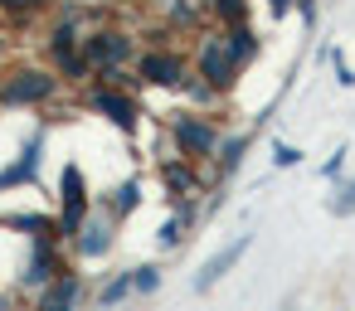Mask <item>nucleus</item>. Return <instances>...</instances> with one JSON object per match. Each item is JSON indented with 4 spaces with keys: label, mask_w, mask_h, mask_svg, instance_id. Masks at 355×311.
Segmentation results:
<instances>
[{
    "label": "nucleus",
    "mask_w": 355,
    "mask_h": 311,
    "mask_svg": "<svg viewBox=\"0 0 355 311\" xmlns=\"http://www.w3.org/2000/svg\"><path fill=\"white\" fill-rule=\"evenodd\" d=\"M6 229H30V238H54L59 233V224L40 219V214H6Z\"/></svg>",
    "instance_id": "dca6fc26"
},
{
    "label": "nucleus",
    "mask_w": 355,
    "mask_h": 311,
    "mask_svg": "<svg viewBox=\"0 0 355 311\" xmlns=\"http://www.w3.org/2000/svg\"><path fill=\"white\" fill-rule=\"evenodd\" d=\"M340 166H345V146H340V151H336V156H331V161H326V166H321V175H326V180H331V175H340Z\"/></svg>",
    "instance_id": "a878e982"
},
{
    "label": "nucleus",
    "mask_w": 355,
    "mask_h": 311,
    "mask_svg": "<svg viewBox=\"0 0 355 311\" xmlns=\"http://www.w3.org/2000/svg\"><path fill=\"white\" fill-rule=\"evenodd\" d=\"M59 272V253H54V238H35V263L25 272V287H49Z\"/></svg>",
    "instance_id": "f8f14e48"
},
{
    "label": "nucleus",
    "mask_w": 355,
    "mask_h": 311,
    "mask_svg": "<svg viewBox=\"0 0 355 311\" xmlns=\"http://www.w3.org/2000/svg\"><path fill=\"white\" fill-rule=\"evenodd\" d=\"M127 292H137V287H132V272H122V277H112V282H107V287L98 292V301H103V306H112V301H122Z\"/></svg>",
    "instance_id": "6ab92c4d"
},
{
    "label": "nucleus",
    "mask_w": 355,
    "mask_h": 311,
    "mask_svg": "<svg viewBox=\"0 0 355 311\" xmlns=\"http://www.w3.org/2000/svg\"><path fill=\"white\" fill-rule=\"evenodd\" d=\"M137 204H141V180H122V185H117V204H112V214L122 219V214H132Z\"/></svg>",
    "instance_id": "f3484780"
},
{
    "label": "nucleus",
    "mask_w": 355,
    "mask_h": 311,
    "mask_svg": "<svg viewBox=\"0 0 355 311\" xmlns=\"http://www.w3.org/2000/svg\"><path fill=\"white\" fill-rule=\"evenodd\" d=\"M40 151H44V141L35 136V141H30L6 170H0V195H6V190H20V185H30V180L40 175Z\"/></svg>",
    "instance_id": "9d476101"
},
{
    "label": "nucleus",
    "mask_w": 355,
    "mask_h": 311,
    "mask_svg": "<svg viewBox=\"0 0 355 311\" xmlns=\"http://www.w3.org/2000/svg\"><path fill=\"white\" fill-rule=\"evenodd\" d=\"M54 93H59V78L49 69H15L0 83V107H35V103H49Z\"/></svg>",
    "instance_id": "f257e3e1"
},
{
    "label": "nucleus",
    "mask_w": 355,
    "mask_h": 311,
    "mask_svg": "<svg viewBox=\"0 0 355 311\" xmlns=\"http://www.w3.org/2000/svg\"><path fill=\"white\" fill-rule=\"evenodd\" d=\"M83 219H88V180H83V170L69 161L64 166V175H59V233H78L83 229Z\"/></svg>",
    "instance_id": "f03ea898"
},
{
    "label": "nucleus",
    "mask_w": 355,
    "mask_h": 311,
    "mask_svg": "<svg viewBox=\"0 0 355 311\" xmlns=\"http://www.w3.org/2000/svg\"><path fill=\"white\" fill-rule=\"evenodd\" d=\"M195 214L185 209V214H175V219H166V229H161V248H175L180 238H185V224H190Z\"/></svg>",
    "instance_id": "a211bd4d"
},
{
    "label": "nucleus",
    "mask_w": 355,
    "mask_h": 311,
    "mask_svg": "<svg viewBox=\"0 0 355 311\" xmlns=\"http://www.w3.org/2000/svg\"><path fill=\"white\" fill-rule=\"evenodd\" d=\"M336 83H340V88H355V69H350L345 59H336Z\"/></svg>",
    "instance_id": "393cba45"
},
{
    "label": "nucleus",
    "mask_w": 355,
    "mask_h": 311,
    "mask_svg": "<svg viewBox=\"0 0 355 311\" xmlns=\"http://www.w3.org/2000/svg\"><path fill=\"white\" fill-rule=\"evenodd\" d=\"M297 161H302V151H297V146H277V151H272V166H277V170H292Z\"/></svg>",
    "instance_id": "5701e85b"
},
{
    "label": "nucleus",
    "mask_w": 355,
    "mask_h": 311,
    "mask_svg": "<svg viewBox=\"0 0 355 311\" xmlns=\"http://www.w3.org/2000/svg\"><path fill=\"white\" fill-rule=\"evenodd\" d=\"M248 132H239V136H229L224 146H219V175L229 180V175H239V166H243V151H248Z\"/></svg>",
    "instance_id": "ddd939ff"
},
{
    "label": "nucleus",
    "mask_w": 355,
    "mask_h": 311,
    "mask_svg": "<svg viewBox=\"0 0 355 311\" xmlns=\"http://www.w3.org/2000/svg\"><path fill=\"white\" fill-rule=\"evenodd\" d=\"M83 59H88V69H98V73L122 69V64L132 59V35H127V30H98V35L83 39Z\"/></svg>",
    "instance_id": "20e7f679"
},
{
    "label": "nucleus",
    "mask_w": 355,
    "mask_h": 311,
    "mask_svg": "<svg viewBox=\"0 0 355 311\" xmlns=\"http://www.w3.org/2000/svg\"><path fill=\"white\" fill-rule=\"evenodd\" d=\"M78 296H83V282L64 272V277H54L49 287H40L35 311H73V306H78Z\"/></svg>",
    "instance_id": "9b49d317"
},
{
    "label": "nucleus",
    "mask_w": 355,
    "mask_h": 311,
    "mask_svg": "<svg viewBox=\"0 0 355 311\" xmlns=\"http://www.w3.org/2000/svg\"><path fill=\"white\" fill-rule=\"evenodd\" d=\"M224 39H229V59H234V69H243V64L258 54V39H253V30H243V25H234Z\"/></svg>",
    "instance_id": "4468645a"
},
{
    "label": "nucleus",
    "mask_w": 355,
    "mask_h": 311,
    "mask_svg": "<svg viewBox=\"0 0 355 311\" xmlns=\"http://www.w3.org/2000/svg\"><path fill=\"white\" fill-rule=\"evenodd\" d=\"M132 287L137 292H156L161 287V267L151 263V267H132Z\"/></svg>",
    "instance_id": "412c9836"
},
{
    "label": "nucleus",
    "mask_w": 355,
    "mask_h": 311,
    "mask_svg": "<svg viewBox=\"0 0 355 311\" xmlns=\"http://www.w3.org/2000/svg\"><path fill=\"white\" fill-rule=\"evenodd\" d=\"M40 6H49V0H0V10H10V15H30Z\"/></svg>",
    "instance_id": "b1692460"
},
{
    "label": "nucleus",
    "mask_w": 355,
    "mask_h": 311,
    "mask_svg": "<svg viewBox=\"0 0 355 311\" xmlns=\"http://www.w3.org/2000/svg\"><path fill=\"white\" fill-rule=\"evenodd\" d=\"M297 10H302V20H306V30L316 25V0H297Z\"/></svg>",
    "instance_id": "bb28decb"
},
{
    "label": "nucleus",
    "mask_w": 355,
    "mask_h": 311,
    "mask_svg": "<svg viewBox=\"0 0 355 311\" xmlns=\"http://www.w3.org/2000/svg\"><path fill=\"white\" fill-rule=\"evenodd\" d=\"M214 10H219V20H229V25H243V15H248L243 0H214Z\"/></svg>",
    "instance_id": "4be33fe9"
},
{
    "label": "nucleus",
    "mask_w": 355,
    "mask_h": 311,
    "mask_svg": "<svg viewBox=\"0 0 355 311\" xmlns=\"http://www.w3.org/2000/svg\"><path fill=\"white\" fill-rule=\"evenodd\" d=\"M141 78L156 83V88H175V83L185 78V59L171 54V49H151V54L141 59Z\"/></svg>",
    "instance_id": "1a4fd4ad"
},
{
    "label": "nucleus",
    "mask_w": 355,
    "mask_h": 311,
    "mask_svg": "<svg viewBox=\"0 0 355 311\" xmlns=\"http://www.w3.org/2000/svg\"><path fill=\"white\" fill-rule=\"evenodd\" d=\"M93 107H98V112H103L107 122H117V127H122L127 136L137 132V103H132L127 93H117L112 83H103V88L93 93Z\"/></svg>",
    "instance_id": "6e6552de"
},
{
    "label": "nucleus",
    "mask_w": 355,
    "mask_h": 311,
    "mask_svg": "<svg viewBox=\"0 0 355 311\" xmlns=\"http://www.w3.org/2000/svg\"><path fill=\"white\" fill-rule=\"evenodd\" d=\"M331 214H336V219L355 214V180H345V185L336 190V199H331Z\"/></svg>",
    "instance_id": "aec40b11"
},
{
    "label": "nucleus",
    "mask_w": 355,
    "mask_h": 311,
    "mask_svg": "<svg viewBox=\"0 0 355 311\" xmlns=\"http://www.w3.org/2000/svg\"><path fill=\"white\" fill-rule=\"evenodd\" d=\"M248 248H253V233H234V243H229V248H219V253L195 272V282H190V287H195V292H214V287L239 267V258H243Z\"/></svg>",
    "instance_id": "423d86ee"
},
{
    "label": "nucleus",
    "mask_w": 355,
    "mask_h": 311,
    "mask_svg": "<svg viewBox=\"0 0 355 311\" xmlns=\"http://www.w3.org/2000/svg\"><path fill=\"white\" fill-rule=\"evenodd\" d=\"M195 69H200V78L214 88V93H224L229 83H234V59H229V39L224 35H205L200 39V49H195Z\"/></svg>",
    "instance_id": "7ed1b4c3"
},
{
    "label": "nucleus",
    "mask_w": 355,
    "mask_h": 311,
    "mask_svg": "<svg viewBox=\"0 0 355 311\" xmlns=\"http://www.w3.org/2000/svg\"><path fill=\"white\" fill-rule=\"evenodd\" d=\"M171 136H175L180 156H190V161H200V156H214V151H219V127H214V122H205V117H190V112L171 122Z\"/></svg>",
    "instance_id": "39448f33"
},
{
    "label": "nucleus",
    "mask_w": 355,
    "mask_h": 311,
    "mask_svg": "<svg viewBox=\"0 0 355 311\" xmlns=\"http://www.w3.org/2000/svg\"><path fill=\"white\" fill-rule=\"evenodd\" d=\"M112 229H117V214H112V209L88 214V219H83V229L73 233L78 258H103V253H112Z\"/></svg>",
    "instance_id": "0eeeda50"
},
{
    "label": "nucleus",
    "mask_w": 355,
    "mask_h": 311,
    "mask_svg": "<svg viewBox=\"0 0 355 311\" xmlns=\"http://www.w3.org/2000/svg\"><path fill=\"white\" fill-rule=\"evenodd\" d=\"M287 10H292V0H268V15H272V20H282Z\"/></svg>",
    "instance_id": "cd10ccee"
},
{
    "label": "nucleus",
    "mask_w": 355,
    "mask_h": 311,
    "mask_svg": "<svg viewBox=\"0 0 355 311\" xmlns=\"http://www.w3.org/2000/svg\"><path fill=\"white\" fill-rule=\"evenodd\" d=\"M161 180H166V190H175V195H190V190H195L190 156H185V161H166V166H161Z\"/></svg>",
    "instance_id": "2eb2a0df"
}]
</instances>
